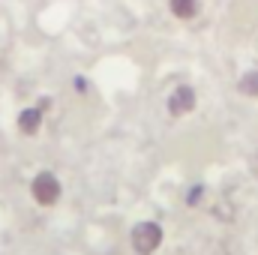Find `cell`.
Masks as SVG:
<instances>
[{
  "mask_svg": "<svg viewBox=\"0 0 258 255\" xmlns=\"http://www.w3.org/2000/svg\"><path fill=\"white\" fill-rule=\"evenodd\" d=\"M42 126V108L36 105V108H24L21 114H18V129L24 132V135H36Z\"/></svg>",
  "mask_w": 258,
  "mask_h": 255,
  "instance_id": "cell-5",
  "label": "cell"
},
{
  "mask_svg": "<svg viewBox=\"0 0 258 255\" xmlns=\"http://www.w3.org/2000/svg\"><path fill=\"white\" fill-rule=\"evenodd\" d=\"M159 243H162V228L156 222H138L132 228V246H135V252L150 255L159 249Z\"/></svg>",
  "mask_w": 258,
  "mask_h": 255,
  "instance_id": "cell-2",
  "label": "cell"
},
{
  "mask_svg": "<svg viewBox=\"0 0 258 255\" xmlns=\"http://www.w3.org/2000/svg\"><path fill=\"white\" fill-rule=\"evenodd\" d=\"M75 87H78V90H87V81H84V75H75Z\"/></svg>",
  "mask_w": 258,
  "mask_h": 255,
  "instance_id": "cell-7",
  "label": "cell"
},
{
  "mask_svg": "<svg viewBox=\"0 0 258 255\" xmlns=\"http://www.w3.org/2000/svg\"><path fill=\"white\" fill-rule=\"evenodd\" d=\"M168 9H171L174 18L192 21V18H198V12H201V0H168Z\"/></svg>",
  "mask_w": 258,
  "mask_h": 255,
  "instance_id": "cell-4",
  "label": "cell"
},
{
  "mask_svg": "<svg viewBox=\"0 0 258 255\" xmlns=\"http://www.w3.org/2000/svg\"><path fill=\"white\" fill-rule=\"evenodd\" d=\"M60 180L51 174V171H39L36 177H33V183H30V195H33V201L36 204H42V207H51L57 198H60Z\"/></svg>",
  "mask_w": 258,
  "mask_h": 255,
  "instance_id": "cell-1",
  "label": "cell"
},
{
  "mask_svg": "<svg viewBox=\"0 0 258 255\" xmlns=\"http://www.w3.org/2000/svg\"><path fill=\"white\" fill-rule=\"evenodd\" d=\"M237 90H240L243 96H252V99H258V69L243 72V78L237 81Z\"/></svg>",
  "mask_w": 258,
  "mask_h": 255,
  "instance_id": "cell-6",
  "label": "cell"
},
{
  "mask_svg": "<svg viewBox=\"0 0 258 255\" xmlns=\"http://www.w3.org/2000/svg\"><path fill=\"white\" fill-rule=\"evenodd\" d=\"M195 90L189 84H177L174 90H171V96H168V114L171 117H183V114H189L195 108Z\"/></svg>",
  "mask_w": 258,
  "mask_h": 255,
  "instance_id": "cell-3",
  "label": "cell"
}]
</instances>
